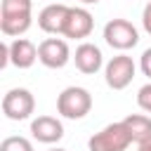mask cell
Here are the masks:
<instances>
[{"label":"cell","mask_w":151,"mask_h":151,"mask_svg":"<svg viewBox=\"0 0 151 151\" xmlns=\"http://www.w3.org/2000/svg\"><path fill=\"white\" fill-rule=\"evenodd\" d=\"M7 64H9V45H5V42L0 40V71H2Z\"/></svg>","instance_id":"ac0fdd59"},{"label":"cell","mask_w":151,"mask_h":151,"mask_svg":"<svg viewBox=\"0 0 151 151\" xmlns=\"http://www.w3.org/2000/svg\"><path fill=\"white\" fill-rule=\"evenodd\" d=\"M142 26H144V31L151 35V0L146 2V7H144V12H142Z\"/></svg>","instance_id":"e0dca14e"},{"label":"cell","mask_w":151,"mask_h":151,"mask_svg":"<svg viewBox=\"0 0 151 151\" xmlns=\"http://www.w3.org/2000/svg\"><path fill=\"white\" fill-rule=\"evenodd\" d=\"M137 104H139L142 111L151 113V80H149L146 85L139 87V92H137Z\"/></svg>","instance_id":"9a60e30c"},{"label":"cell","mask_w":151,"mask_h":151,"mask_svg":"<svg viewBox=\"0 0 151 151\" xmlns=\"http://www.w3.org/2000/svg\"><path fill=\"white\" fill-rule=\"evenodd\" d=\"M0 151H35V149H33L31 139H26L21 134H12L0 142Z\"/></svg>","instance_id":"5bb4252c"},{"label":"cell","mask_w":151,"mask_h":151,"mask_svg":"<svg viewBox=\"0 0 151 151\" xmlns=\"http://www.w3.org/2000/svg\"><path fill=\"white\" fill-rule=\"evenodd\" d=\"M137 146H139V151H151V139L144 142V144H137Z\"/></svg>","instance_id":"d6986e66"},{"label":"cell","mask_w":151,"mask_h":151,"mask_svg":"<svg viewBox=\"0 0 151 151\" xmlns=\"http://www.w3.org/2000/svg\"><path fill=\"white\" fill-rule=\"evenodd\" d=\"M130 144H132L130 132L123 125V120H118V123H109L106 127L94 132L87 139V151H125Z\"/></svg>","instance_id":"3957f363"},{"label":"cell","mask_w":151,"mask_h":151,"mask_svg":"<svg viewBox=\"0 0 151 151\" xmlns=\"http://www.w3.org/2000/svg\"><path fill=\"white\" fill-rule=\"evenodd\" d=\"M104 40H106L109 47L125 52V50H132L139 42V31L127 19H111L104 26Z\"/></svg>","instance_id":"5b68a950"},{"label":"cell","mask_w":151,"mask_h":151,"mask_svg":"<svg viewBox=\"0 0 151 151\" xmlns=\"http://www.w3.org/2000/svg\"><path fill=\"white\" fill-rule=\"evenodd\" d=\"M0 109L9 120H26L35 111V97L26 87H12L9 92L2 94Z\"/></svg>","instance_id":"277c9868"},{"label":"cell","mask_w":151,"mask_h":151,"mask_svg":"<svg viewBox=\"0 0 151 151\" xmlns=\"http://www.w3.org/2000/svg\"><path fill=\"white\" fill-rule=\"evenodd\" d=\"M139 68H142V73L151 80V47H146V50L142 52V57H139Z\"/></svg>","instance_id":"2e32d148"},{"label":"cell","mask_w":151,"mask_h":151,"mask_svg":"<svg viewBox=\"0 0 151 151\" xmlns=\"http://www.w3.org/2000/svg\"><path fill=\"white\" fill-rule=\"evenodd\" d=\"M38 61V47L28 38H14L9 45V64L17 68H31Z\"/></svg>","instance_id":"7c38bea8"},{"label":"cell","mask_w":151,"mask_h":151,"mask_svg":"<svg viewBox=\"0 0 151 151\" xmlns=\"http://www.w3.org/2000/svg\"><path fill=\"white\" fill-rule=\"evenodd\" d=\"M66 14H68V5H61V2H52V5L42 7L38 14L40 31H45L50 35H61L64 24H66Z\"/></svg>","instance_id":"8fae6325"},{"label":"cell","mask_w":151,"mask_h":151,"mask_svg":"<svg viewBox=\"0 0 151 151\" xmlns=\"http://www.w3.org/2000/svg\"><path fill=\"white\" fill-rule=\"evenodd\" d=\"M123 125L130 132V139L134 144H144L151 139V116L146 113H130L127 118H123Z\"/></svg>","instance_id":"4fadbf2b"},{"label":"cell","mask_w":151,"mask_h":151,"mask_svg":"<svg viewBox=\"0 0 151 151\" xmlns=\"http://www.w3.org/2000/svg\"><path fill=\"white\" fill-rule=\"evenodd\" d=\"M33 24V0H0V31L19 38Z\"/></svg>","instance_id":"6da1fadb"},{"label":"cell","mask_w":151,"mask_h":151,"mask_svg":"<svg viewBox=\"0 0 151 151\" xmlns=\"http://www.w3.org/2000/svg\"><path fill=\"white\" fill-rule=\"evenodd\" d=\"M92 111V94L80 85L64 87L57 97V113L68 120H80Z\"/></svg>","instance_id":"7a4b0ae2"},{"label":"cell","mask_w":151,"mask_h":151,"mask_svg":"<svg viewBox=\"0 0 151 151\" xmlns=\"http://www.w3.org/2000/svg\"><path fill=\"white\" fill-rule=\"evenodd\" d=\"M134 73H137V64L125 52L111 57L106 61V66H104V80H106V85L111 90H125L132 83Z\"/></svg>","instance_id":"8992f818"},{"label":"cell","mask_w":151,"mask_h":151,"mask_svg":"<svg viewBox=\"0 0 151 151\" xmlns=\"http://www.w3.org/2000/svg\"><path fill=\"white\" fill-rule=\"evenodd\" d=\"M47 151H66V149H61V146H54V149H47Z\"/></svg>","instance_id":"44dd1931"},{"label":"cell","mask_w":151,"mask_h":151,"mask_svg":"<svg viewBox=\"0 0 151 151\" xmlns=\"http://www.w3.org/2000/svg\"><path fill=\"white\" fill-rule=\"evenodd\" d=\"M38 61L47 68H64L71 61V50L64 38H45L38 45Z\"/></svg>","instance_id":"52a82bcc"},{"label":"cell","mask_w":151,"mask_h":151,"mask_svg":"<svg viewBox=\"0 0 151 151\" xmlns=\"http://www.w3.org/2000/svg\"><path fill=\"white\" fill-rule=\"evenodd\" d=\"M31 137L40 144H57L64 137V125L54 116H38L31 120Z\"/></svg>","instance_id":"9c48e42d"},{"label":"cell","mask_w":151,"mask_h":151,"mask_svg":"<svg viewBox=\"0 0 151 151\" xmlns=\"http://www.w3.org/2000/svg\"><path fill=\"white\" fill-rule=\"evenodd\" d=\"M80 2H83V5H97L99 0H80Z\"/></svg>","instance_id":"ffe728a7"},{"label":"cell","mask_w":151,"mask_h":151,"mask_svg":"<svg viewBox=\"0 0 151 151\" xmlns=\"http://www.w3.org/2000/svg\"><path fill=\"white\" fill-rule=\"evenodd\" d=\"M92 28H94V17L90 14V9H85V7H68L66 24H64V31H61L64 38L83 40V38H87L92 33Z\"/></svg>","instance_id":"ba28073f"},{"label":"cell","mask_w":151,"mask_h":151,"mask_svg":"<svg viewBox=\"0 0 151 151\" xmlns=\"http://www.w3.org/2000/svg\"><path fill=\"white\" fill-rule=\"evenodd\" d=\"M71 59L76 61V68L80 73H85V76H92L104 66V54L94 42H80Z\"/></svg>","instance_id":"30bf717a"}]
</instances>
